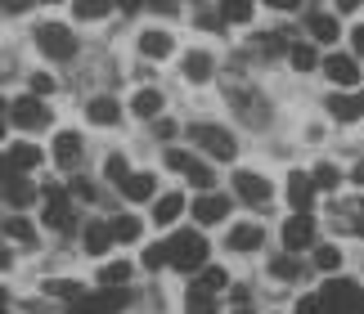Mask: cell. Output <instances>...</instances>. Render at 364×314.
Returning <instances> with one entry per match:
<instances>
[{"instance_id": "cell-1", "label": "cell", "mask_w": 364, "mask_h": 314, "mask_svg": "<svg viewBox=\"0 0 364 314\" xmlns=\"http://www.w3.org/2000/svg\"><path fill=\"white\" fill-rule=\"evenodd\" d=\"M166 242H171V265L180 269V274H189V269L207 265V251H212V242H207L203 234H189V229H180L176 238H166Z\"/></svg>"}, {"instance_id": "cell-2", "label": "cell", "mask_w": 364, "mask_h": 314, "mask_svg": "<svg viewBox=\"0 0 364 314\" xmlns=\"http://www.w3.org/2000/svg\"><path fill=\"white\" fill-rule=\"evenodd\" d=\"M36 50L46 54V59H73L77 54V32L73 27H63V23H41L36 27Z\"/></svg>"}, {"instance_id": "cell-3", "label": "cell", "mask_w": 364, "mask_h": 314, "mask_svg": "<svg viewBox=\"0 0 364 314\" xmlns=\"http://www.w3.org/2000/svg\"><path fill=\"white\" fill-rule=\"evenodd\" d=\"M189 139L198 144L203 153H212L216 162H230L234 153H239V144H234V135L225 131V126H212V121H198V126H189Z\"/></svg>"}, {"instance_id": "cell-4", "label": "cell", "mask_w": 364, "mask_h": 314, "mask_svg": "<svg viewBox=\"0 0 364 314\" xmlns=\"http://www.w3.org/2000/svg\"><path fill=\"white\" fill-rule=\"evenodd\" d=\"M9 117H14L18 131H46V126H50V108H46L41 94H27V99H14Z\"/></svg>"}, {"instance_id": "cell-5", "label": "cell", "mask_w": 364, "mask_h": 314, "mask_svg": "<svg viewBox=\"0 0 364 314\" xmlns=\"http://www.w3.org/2000/svg\"><path fill=\"white\" fill-rule=\"evenodd\" d=\"M319 301H324L328 314H355V301H360V288L351 278H328L324 292H319Z\"/></svg>"}, {"instance_id": "cell-6", "label": "cell", "mask_w": 364, "mask_h": 314, "mask_svg": "<svg viewBox=\"0 0 364 314\" xmlns=\"http://www.w3.org/2000/svg\"><path fill=\"white\" fill-rule=\"evenodd\" d=\"M234 193H239L247 207H265L274 189H270V180H265L261 170H234Z\"/></svg>"}, {"instance_id": "cell-7", "label": "cell", "mask_w": 364, "mask_h": 314, "mask_svg": "<svg viewBox=\"0 0 364 314\" xmlns=\"http://www.w3.org/2000/svg\"><path fill=\"white\" fill-rule=\"evenodd\" d=\"M126 310V292L122 288H104L95 296H77L73 314H122Z\"/></svg>"}, {"instance_id": "cell-8", "label": "cell", "mask_w": 364, "mask_h": 314, "mask_svg": "<svg viewBox=\"0 0 364 314\" xmlns=\"http://www.w3.org/2000/svg\"><path fill=\"white\" fill-rule=\"evenodd\" d=\"M315 242V220L306 216V211H297L288 224H284V247L288 251H301V247H311Z\"/></svg>"}, {"instance_id": "cell-9", "label": "cell", "mask_w": 364, "mask_h": 314, "mask_svg": "<svg viewBox=\"0 0 364 314\" xmlns=\"http://www.w3.org/2000/svg\"><path fill=\"white\" fill-rule=\"evenodd\" d=\"M81 153H86V144H81L77 131H59V135H54V162H59L63 170H73L81 162Z\"/></svg>"}, {"instance_id": "cell-10", "label": "cell", "mask_w": 364, "mask_h": 314, "mask_svg": "<svg viewBox=\"0 0 364 314\" xmlns=\"http://www.w3.org/2000/svg\"><path fill=\"white\" fill-rule=\"evenodd\" d=\"M153 189H158L153 170H131V175L122 180V197H126V202H149Z\"/></svg>"}, {"instance_id": "cell-11", "label": "cell", "mask_w": 364, "mask_h": 314, "mask_svg": "<svg viewBox=\"0 0 364 314\" xmlns=\"http://www.w3.org/2000/svg\"><path fill=\"white\" fill-rule=\"evenodd\" d=\"M324 72L333 85H355L360 81V63L351 59V54H328L324 59Z\"/></svg>"}, {"instance_id": "cell-12", "label": "cell", "mask_w": 364, "mask_h": 314, "mask_svg": "<svg viewBox=\"0 0 364 314\" xmlns=\"http://www.w3.org/2000/svg\"><path fill=\"white\" fill-rule=\"evenodd\" d=\"M193 216H198V224H220V220L230 216V202H225L220 193L207 189V193L198 197V202H193Z\"/></svg>"}, {"instance_id": "cell-13", "label": "cell", "mask_w": 364, "mask_h": 314, "mask_svg": "<svg viewBox=\"0 0 364 314\" xmlns=\"http://www.w3.org/2000/svg\"><path fill=\"white\" fill-rule=\"evenodd\" d=\"M46 197H50L46 224H50V229H59V234H68V229H73V207H68V197L59 189H46Z\"/></svg>"}, {"instance_id": "cell-14", "label": "cell", "mask_w": 364, "mask_h": 314, "mask_svg": "<svg viewBox=\"0 0 364 314\" xmlns=\"http://www.w3.org/2000/svg\"><path fill=\"white\" fill-rule=\"evenodd\" d=\"M86 121L90 126H117L122 121V104H117V99H108V94L90 99V104H86Z\"/></svg>"}, {"instance_id": "cell-15", "label": "cell", "mask_w": 364, "mask_h": 314, "mask_svg": "<svg viewBox=\"0 0 364 314\" xmlns=\"http://www.w3.org/2000/svg\"><path fill=\"white\" fill-rule=\"evenodd\" d=\"M311 193H315V180L306 175V170H292L288 175V202L297 211H311Z\"/></svg>"}, {"instance_id": "cell-16", "label": "cell", "mask_w": 364, "mask_h": 314, "mask_svg": "<svg viewBox=\"0 0 364 314\" xmlns=\"http://www.w3.org/2000/svg\"><path fill=\"white\" fill-rule=\"evenodd\" d=\"M180 72H185V81H189V85H203V81H212V54H203V50L185 54Z\"/></svg>"}, {"instance_id": "cell-17", "label": "cell", "mask_w": 364, "mask_h": 314, "mask_svg": "<svg viewBox=\"0 0 364 314\" xmlns=\"http://www.w3.org/2000/svg\"><path fill=\"white\" fill-rule=\"evenodd\" d=\"M113 242H117V238H113V224L90 220V224H86V242H81V247H86L90 256H104L108 247H113Z\"/></svg>"}, {"instance_id": "cell-18", "label": "cell", "mask_w": 364, "mask_h": 314, "mask_svg": "<svg viewBox=\"0 0 364 314\" xmlns=\"http://www.w3.org/2000/svg\"><path fill=\"white\" fill-rule=\"evenodd\" d=\"M5 162H9V170H14V175H18V170H32V166H41V162H46V153H41L36 144H14Z\"/></svg>"}, {"instance_id": "cell-19", "label": "cell", "mask_w": 364, "mask_h": 314, "mask_svg": "<svg viewBox=\"0 0 364 314\" xmlns=\"http://www.w3.org/2000/svg\"><path fill=\"white\" fill-rule=\"evenodd\" d=\"M230 251H257L261 247V224H234V229L225 234Z\"/></svg>"}, {"instance_id": "cell-20", "label": "cell", "mask_w": 364, "mask_h": 314, "mask_svg": "<svg viewBox=\"0 0 364 314\" xmlns=\"http://www.w3.org/2000/svg\"><path fill=\"white\" fill-rule=\"evenodd\" d=\"M139 54H144V59H166V54H171V36H166L162 27L139 32Z\"/></svg>"}, {"instance_id": "cell-21", "label": "cell", "mask_w": 364, "mask_h": 314, "mask_svg": "<svg viewBox=\"0 0 364 314\" xmlns=\"http://www.w3.org/2000/svg\"><path fill=\"white\" fill-rule=\"evenodd\" d=\"M328 112H333L338 121H355L360 112H364V94H360V99H351V94H333V99H328Z\"/></svg>"}, {"instance_id": "cell-22", "label": "cell", "mask_w": 364, "mask_h": 314, "mask_svg": "<svg viewBox=\"0 0 364 314\" xmlns=\"http://www.w3.org/2000/svg\"><path fill=\"white\" fill-rule=\"evenodd\" d=\"M180 211H185V197H180V193H162L158 207H153V224H171Z\"/></svg>"}, {"instance_id": "cell-23", "label": "cell", "mask_w": 364, "mask_h": 314, "mask_svg": "<svg viewBox=\"0 0 364 314\" xmlns=\"http://www.w3.org/2000/svg\"><path fill=\"white\" fill-rule=\"evenodd\" d=\"M162 104H166V99H162L158 90H139V94L131 99L135 117H144V121H153V117H158V112H162Z\"/></svg>"}, {"instance_id": "cell-24", "label": "cell", "mask_w": 364, "mask_h": 314, "mask_svg": "<svg viewBox=\"0 0 364 314\" xmlns=\"http://www.w3.org/2000/svg\"><path fill=\"white\" fill-rule=\"evenodd\" d=\"M113 9V0H73V13L81 23H95V18H104V13Z\"/></svg>"}, {"instance_id": "cell-25", "label": "cell", "mask_w": 364, "mask_h": 314, "mask_svg": "<svg viewBox=\"0 0 364 314\" xmlns=\"http://www.w3.org/2000/svg\"><path fill=\"white\" fill-rule=\"evenodd\" d=\"M5 234H9L14 242H23V247H36V229H32L23 216H5Z\"/></svg>"}, {"instance_id": "cell-26", "label": "cell", "mask_w": 364, "mask_h": 314, "mask_svg": "<svg viewBox=\"0 0 364 314\" xmlns=\"http://www.w3.org/2000/svg\"><path fill=\"white\" fill-rule=\"evenodd\" d=\"M252 0H220V23H247Z\"/></svg>"}, {"instance_id": "cell-27", "label": "cell", "mask_w": 364, "mask_h": 314, "mask_svg": "<svg viewBox=\"0 0 364 314\" xmlns=\"http://www.w3.org/2000/svg\"><path fill=\"white\" fill-rule=\"evenodd\" d=\"M198 288H203L207 296H216V292H225V288H230V274H225V269H220V265H212V269H203Z\"/></svg>"}, {"instance_id": "cell-28", "label": "cell", "mask_w": 364, "mask_h": 314, "mask_svg": "<svg viewBox=\"0 0 364 314\" xmlns=\"http://www.w3.org/2000/svg\"><path fill=\"white\" fill-rule=\"evenodd\" d=\"M338 18H328V13H311V36L315 40H338Z\"/></svg>"}, {"instance_id": "cell-29", "label": "cell", "mask_w": 364, "mask_h": 314, "mask_svg": "<svg viewBox=\"0 0 364 314\" xmlns=\"http://www.w3.org/2000/svg\"><path fill=\"white\" fill-rule=\"evenodd\" d=\"M0 193H5V202H14V207H27V202H32V184H27V180H9L5 184V189H0Z\"/></svg>"}, {"instance_id": "cell-30", "label": "cell", "mask_w": 364, "mask_h": 314, "mask_svg": "<svg viewBox=\"0 0 364 314\" xmlns=\"http://www.w3.org/2000/svg\"><path fill=\"white\" fill-rule=\"evenodd\" d=\"M171 265V242H149L144 247V269H162Z\"/></svg>"}, {"instance_id": "cell-31", "label": "cell", "mask_w": 364, "mask_h": 314, "mask_svg": "<svg viewBox=\"0 0 364 314\" xmlns=\"http://www.w3.org/2000/svg\"><path fill=\"white\" fill-rule=\"evenodd\" d=\"M126 278H131V265H126V261H113V265L100 269V283H104V288H122Z\"/></svg>"}, {"instance_id": "cell-32", "label": "cell", "mask_w": 364, "mask_h": 314, "mask_svg": "<svg viewBox=\"0 0 364 314\" xmlns=\"http://www.w3.org/2000/svg\"><path fill=\"white\" fill-rule=\"evenodd\" d=\"M311 180H315V189H338V184H342V170L333 166V162H319Z\"/></svg>"}, {"instance_id": "cell-33", "label": "cell", "mask_w": 364, "mask_h": 314, "mask_svg": "<svg viewBox=\"0 0 364 314\" xmlns=\"http://www.w3.org/2000/svg\"><path fill=\"white\" fill-rule=\"evenodd\" d=\"M139 229H144V224H139L135 216H117V220H113V238H117V242H135Z\"/></svg>"}, {"instance_id": "cell-34", "label": "cell", "mask_w": 364, "mask_h": 314, "mask_svg": "<svg viewBox=\"0 0 364 314\" xmlns=\"http://www.w3.org/2000/svg\"><path fill=\"white\" fill-rule=\"evenodd\" d=\"M315 265L324 269V274H333V269L342 265V247H328V242H324V247H315Z\"/></svg>"}, {"instance_id": "cell-35", "label": "cell", "mask_w": 364, "mask_h": 314, "mask_svg": "<svg viewBox=\"0 0 364 314\" xmlns=\"http://www.w3.org/2000/svg\"><path fill=\"white\" fill-rule=\"evenodd\" d=\"M166 166L180 170V175H189V170L198 166V157H193V153H180V148H166Z\"/></svg>"}, {"instance_id": "cell-36", "label": "cell", "mask_w": 364, "mask_h": 314, "mask_svg": "<svg viewBox=\"0 0 364 314\" xmlns=\"http://www.w3.org/2000/svg\"><path fill=\"white\" fill-rule=\"evenodd\" d=\"M104 175L113 180V184H122L126 175H131V166H126V157H122V153H113V157H108V162H104Z\"/></svg>"}, {"instance_id": "cell-37", "label": "cell", "mask_w": 364, "mask_h": 314, "mask_svg": "<svg viewBox=\"0 0 364 314\" xmlns=\"http://www.w3.org/2000/svg\"><path fill=\"white\" fill-rule=\"evenodd\" d=\"M288 59H292V67H297V72H311V67H315V50H311V45H292Z\"/></svg>"}, {"instance_id": "cell-38", "label": "cell", "mask_w": 364, "mask_h": 314, "mask_svg": "<svg viewBox=\"0 0 364 314\" xmlns=\"http://www.w3.org/2000/svg\"><path fill=\"white\" fill-rule=\"evenodd\" d=\"M185 180H193V184H198V189L207 193V189H212V184H216V170H212V166H207V162H198V166H193V170H189V175H185Z\"/></svg>"}, {"instance_id": "cell-39", "label": "cell", "mask_w": 364, "mask_h": 314, "mask_svg": "<svg viewBox=\"0 0 364 314\" xmlns=\"http://www.w3.org/2000/svg\"><path fill=\"white\" fill-rule=\"evenodd\" d=\"M270 274H274V278H284V283H292V278H297V261H292V256H284V261H274V265H270Z\"/></svg>"}, {"instance_id": "cell-40", "label": "cell", "mask_w": 364, "mask_h": 314, "mask_svg": "<svg viewBox=\"0 0 364 314\" xmlns=\"http://www.w3.org/2000/svg\"><path fill=\"white\" fill-rule=\"evenodd\" d=\"M32 94H54V77L50 72H36L32 77Z\"/></svg>"}, {"instance_id": "cell-41", "label": "cell", "mask_w": 364, "mask_h": 314, "mask_svg": "<svg viewBox=\"0 0 364 314\" xmlns=\"http://www.w3.org/2000/svg\"><path fill=\"white\" fill-rule=\"evenodd\" d=\"M297 314H324V301H319V296H301V301H297Z\"/></svg>"}, {"instance_id": "cell-42", "label": "cell", "mask_w": 364, "mask_h": 314, "mask_svg": "<svg viewBox=\"0 0 364 314\" xmlns=\"http://www.w3.org/2000/svg\"><path fill=\"white\" fill-rule=\"evenodd\" d=\"M0 9H5V13H27V9H32V0H0Z\"/></svg>"}, {"instance_id": "cell-43", "label": "cell", "mask_w": 364, "mask_h": 314, "mask_svg": "<svg viewBox=\"0 0 364 314\" xmlns=\"http://www.w3.org/2000/svg\"><path fill=\"white\" fill-rule=\"evenodd\" d=\"M149 5H153V13H176L180 0H149Z\"/></svg>"}, {"instance_id": "cell-44", "label": "cell", "mask_w": 364, "mask_h": 314, "mask_svg": "<svg viewBox=\"0 0 364 314\" xmlns=\"http://www.w3.org/2000/svg\"><path fill=\"white\" fill-rule=\"evenodd\" d=\"M9 269H14V251L0 242V274H9Z\"/></svg>"}, {"instance_id": "cell-45", "label": "cell", "mask_w": 364, "mask_h": 314, "mask_svg": "<svg viewBox=\"0 0 364 314\" xmlns=\"http://www.w3.org/2000/svg\"><path fill=\"white\" fill-rule=\"evenodd\" d=\"M73 193H77V197H95V189H90L86 180H77V184H73Z\"/></svg>"}, {"instance_id": "cell-46", "label": "cell", "mask_w": 364, "mask_h": 314, "mask_svg": "<svg viewBox=\"0 0 364 314\" xmlns=\"http://www.w3.org/2000/svg\"><path fill=\"white\" fill-rule=\"evenodd\" d=\"M270 9H297V0H265Z\"/></svg>"}, {"instance_id": "cell-47", "label": "cell", "mask_w": 364, "mask_h": 314, "mask_svg": "<svg viewBox=\"0 0 364 314\" xmlns=\"http://www.w3.org/2000/svg\"><path fill=\"white\" fill-rule=\"evenodd\" d=\"M360 5H364V0H338V9H342V13H351V9H360Z\"/></svg>"}, {"instance_id": "cell-48", "label": "cell", "mask_w": 364, "mask_h": 314, "mask_svg": "<svg viewBox=\"0 0 364 314\" xmlns=\"http://www.w3.org/2000/svg\"><path fill=\"white\" fill-rule=\"evenodd\" d=\"M351 180H355L360 189H364V162H355V170H351Z\"/></svg>"}, {"instance_id": "cell-49", "label": "cell", "mask_w": 364, "mask_h": 314, "mask_svg": "<svg viewBox=\"0 0 364 314\" xmlns=\"http://www.w3.org/2000/svg\"><path fill=\"white\" fill-rule=\"evenodd\" d=\"M355 50L364 54V27H355Z\"/></svg>"}, {"instance_id": "cell-50", "label": "cell", "mask_w": 364, "mask_h": 314, "mask_svg": "<svg viewBox=\"0 0 364 314\" xmlns=\"http://www.w3.org/2000/svg\"><path fill=\"white\" fill-rule=\"evenodd\" d=\"M193 314H216V310L212 305H193Z\"/></svg>"}, {"instance_id": "cell-51", "label": "cell", "mask_w": 364, "mask_h": 314, "mask_svg": "<svg viewBox=\"0 0 364 314\" xmlns=\"http://www.w3.org/2000/svg\"><path fill=\"white\" fill-rule=\"evenodd\" d=\"M122 9H139V0H122Z\"/></svg>"}, {"instance_id": "cell-52", "label": "cell", "mask_w": 364, "mask_h": 314, "mask_svg": "<svg viewBox=\"0 0 364 314\" xmlns=\"http://www.w3.org/2000/svg\"><path fill=\"white\" fill-rule=\"evenodd\" d=\"M355 314H364V292H360V301H355Z\"/></svg>"}, {"instance_id": "cell-53", "label": "cell", "mask_w": 364, "mask_h": 314, "mask_svg": "<svg viewBox=\"0 0 364 314\" xmlns=\"http://www.w3.org/2000/svg\"><path fill=\"white\" fill-rule=\"evenodd\" d=\"M9 108H14V104H5V99H0V117H5V112H9Z\"/></svg>"}, {"instance_id": "cell-54", "label": "cell", "mask_w": 364, "mask_h": 314, "mask_svg": "<svg viewBox=\"0 0 364 314\" xmlns=\"http://www.w3.org/2000/svg\"><path fill=\"white\" fill-rule=\"evenodd\" d=\"M0 135H5V121H0Z\"/></svg>"}]
</instances>
